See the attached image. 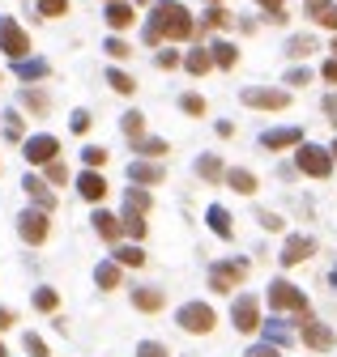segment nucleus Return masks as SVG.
Wrapping results in <instances>:
<instances>
[{
	"mask_svg": "<svg viewBox=\"0 0 337 357\" xmlns=\"http://www.w3.org/2000/svg\"><path fill=\"white\" fill-rule=\"evenodd\" d=\"M192 30H197V26H192V17L180 0H158L150 21H146V43L154 47L162 39H192Z\"/></svg>",
	"mask_w": 337,
	"mask_h": 357,
	"instance_id": "f257e3e1",
	"label": "nucleus"
},
{
	"mask_svg": "<svg viewBox=\"0 0 337 357\" xmlns=\"http://www.w3.org/2000/svg\"><path fill=\"white\" fill-rule=\"evenodd\" d=\"M175 323H180L184 332H197V336H205V332H213L218 315H213V306H205V302H184L180 315H175Z\"/></svg>",
	"mask_w": 337,
	"mask_h": 357,
	"instance_id": "f03ea898",
	"label": "nucleus"
},
{
	"mask_svg": "<svg viewBox=\"0 0 337 357\" xmlns=\"http://www.w3.org/2000/svg\"><path fill=\"white\" fill-rule=\"evenodd\" d=\"M17 234L26 238L30 247H39L47 234H52V213H47V209H39V204H35V209H26V213L17 217Z\"/></svg>",
	"mask_w": 337,
	"mask_h": 357,
	"instance_id": "7ed1b4c3",
	"label": "nucleus"
},
{
	"mask_svg": "<svg viewBox=\"0 0 337 357\" xmlns=\"http://www.w3.org/2000/svg\"><path fill=\"white\" fill-rule=\"evenodd\" d=\"M295 166H299L303 174H311V178H329V170H333V153L320 149V145H299Z\"/></svg>",
	"mask_w": 337,
	"mask_h": 357,
	"instance_id": "20e7f679",
	"label": "nucleus"
},
{
	"mask_svg": "<svg viewBox=\"0 0 337 357\" xmlns=\"http://www.w3.org/2000/svg\"><path fill=\"white\" fill-rule=\"evenodd\" d=\"M269 302H273V311L307 315V294L299 285H291V280H273V285H269Z\"/></svg>",
	"mask_w": 337,
	"mask_h": 357,
	"instance_id": "39448f33",
	"label": "nucleus"
},
{
	"mask_svg": "<svg viewBox=\"0 0 337 357\" xmlns=\"http://www.w3.org/2000/svg\"><path fill=\"white\" fill-rule=\"evenodd\" d=\"M244 276H248V260H227V264H213V268H209V289L231 294Z\"/></svg>",
	"mask_w": 337,
	"mask_h": 357,
	"instance_id": "423d86ee",
	"label": "nucleus"
},
{
	"mask_svg": "<svg viewBox=\"0 0 337 357\" xmlns=\"http://www.w3.org/2000/svg\"><path fill=\"white\" fill-rule=\"evenodd\" d=\"M0 51H9L13 60L30 56V34L21 30V26H17L13 17H0Z\"/></svg>",
	"mask_w": 337,
	"mask_h": 357,
	"instance_id": "0eeeda50",
	"label": "nucleus"
},
{
	"mask_svg": "<svg viewBox=\"0 0 337 357\" xmlns=\"http://www.w3.org/2000/svg\"><path fill=\"white\" fill-rule=\"evenodd\" d=\"M21 153H26V162H30V166H47V162H56L60 141H56L52 132H39V136H26Z\"/></svg>",
	"mask_w": 337,
	"mask_h": 357,
	"instance_id": "6e6552de",
	"label": "nucleus"
},
{
	"mask_svg": "<svg viewBox=\"0 0 337 357\" xmlns=\"http://www.w3.org/2000/svg\"><path fill=\"white\" fill-rule=\"evenodd\" d=\"M239 98H244V107H260V111L291 107V94H286V90H260V85H252V90H244Z\"/></svg>",
	"mask_w": 337,
	"mask_h": 357,
	"instance_id": "1a4fd4ad",
	"label": "nucleus"
},
{
	"mask_svg": "<svg viewBox=\"0 0 337 357\" xmlns=\"http://www.w3.org/2000/svg\"><path fill=\"white\" fill-rule=\"evenodd\" d=\"M231 319H235V327H239V332H256V327H260V306H256V298H252V294L235 298Z\"/></svg>",
	"mask_w": 337,
	"mask_h": 357,
	"instance_id": "9d476101",
	"label": "nucleus"
},
{
	"mask_svg": "<svg viewBox=\"0 0 337 357\" xmlns=\"http://www.w3.org/2000/svg\"><path fill=\"white\" fill-rule=\"evenodd\" d=\"M303 345L316 349V353H329V349L337 345V336H333V327H325V323H316V319H303Z\"/></svg>",
	"mask_w": 337,
	"mask_h": 357,
	"instance_id": "9b49d317",
	"label": "nucleus"
},
{
	"mask_svg": "<svg viewBox=\"0 0 337 357\" xmlns=\"http://www.w3.org/2000/svg\"><path fill=\"white\" fill-rule=\"evenodd\" d=\"M307 255H316V243H311L307 234H295V238H286V247H282L278 260H282L286 268H291V264H303Z\"/></svg>",
	"mask_w": 337,
	"mask_h": 357,
	"instance_id": "f8f14e48",
	"label": "nucleus"
},
{
	"mask_svg": "<svg viewBox=\"0 0 337 357\" xmlns=\"http://www.w3.org/2000/svg\"><path fill=\"white\" fill-rule=\"evenodd\" d=\"M77 192H81V200L99 204V200L107 196V178H103L99 170H81V178H77Z\"/></svg>",
	"mask_w": 337,
	"mask_h": 357,
	"instance_id": "ddd939ff",
	"label": "nucleus"
},
{
	"mask_svg": "<svg viewBox=\"0 0 337 357\" xmlns=\"http://www.w3.org/2000/svg\"><path fill=\"white\" fill-rule=\"evenodd\" d=\"M21 187H26V196L39 204V209H47V213L56 209V196H52V187H47L39 174H26V178H21Z\"/></svg>",
	"mask_w": 337,
	"mask_h": 357,
	"instance_id": "4468645a",
	"label": "nucleus"
},
{
	"mask_svg": "<svg viewBox=\"0 0 337 357\" xmlns=\"http://www.w3.org/2000/svg\"><path fill=\"white\" fill-rule=\"evenodd\" d=\"M264 149H291V145H303V132L299 127H269V132L260 136Z\"/></svg>",
	"mask_w": 337,
	"mask_h": 357,
	"instance_id": "2eb2a0df",
	"label": "nucleus"
},
{
	"mask_svg": "<svg viewBox=\"0 0 337 357\" xmlns=\"http://www.w3.org/2000/svg\"><path fill=\"white\" fill-rule=\"evenodd\" d=\"M13 72H17V81H39V76L52 72V64L35 60V56H21V60H13Z\"/></svg>",
	"mask_w": 337,
	"mask_h": 357,
	"instance_id": "dca6fc26",
	"label": "nucleus"
},
{
	"mask_svg": "<svg viewBox=\"0 0 337 357\" xmlns=\"http://www.w3.org/2000/svg\"><path fill=\"white\" fill-rule=\"evenodd\" d=\"M128 178H133V183L154 187V183H162V178H166V170H162L158 162H133V166H128Z\"/></svg>",
	"mask_w": 337,
	"mask_h": 357,
	"instance_id": "f3484780",
	"label": "nucleus"
},
{
	"mask_svg": "<svg viewBox=\"0 0 337 357\" xmlns=\"http://www.w3.org/2000/svg\"><path fill=\"white\" fill-rule=\"evenodd\" d=\"M107 26H111V30H128V26H133V5H124V0H107Z\"/></svg>",
	"mask_w": 337,
	"mask_h": 357,
	"instance_id": "a211bd4d",
	"label": "nucleus"
},
{
	"mask_svg": "<svg viewBox=\"0 0 337 357\" xmlns=\"http://www.w3.org/2000/svg\"><path fill=\"white\" fill-rule=\"evenodd\" d=\"M150 204H154V196H150L146 187H128V192H124V213H141V217H146Z\"/></svg>",
	"mask_w": 337,
	"mask_h": 357,
	"instance_id": "6ab92c4d",
	"label": "nucleus"
},
{
	"mask_svg": "<svg viewBox=\"0 0 337 357\" xmlns=\"http://www.w3.org/2000/svg\"><path fill=\"white\" fill-rule=\"evenodd\" d=\"M162 289H150V285H141V289H133V306L137 311H162Z\"/></svg>",
	"mask_w": 337,
	"mask_h": 357,
	"instance_id": "aec40b11",
	"label": "nucleus"
},
{
	"mask_svg": "<svg viewBox=\"0 0 337 357\" xmlns=\"http://www.w3.org/2000/svg\"><path fill=\"white\" fill-rule=\"evenodd\" d=\"M209 229H213V234H218V238H231L235 234V229H231V213L222 209V204H209Z\"/></svg>",
	"mask_w": 337,
	"mask_h": 357,
	"instance_id": "412c9836",
	"label": "nucleus"
},
{
	"mask_svg": "<svg viewBox=\"0 0 337 357\" xmlns=\"http://www.w3.org/2000/svg\"><path fill=\"white\" fill-rule=\"evenodd\" d=\"M94 229H99L103 238H111V243H115V238H119V229H124V221H119V217H111V213H103V209H99V213H94Z\"/></svg>",
	"mask_w": 337,
	"mask_h": 357,
	"instance_id": "4be33fe9",
	"label": "nucleus"
},
{
	"mask_svg": "<svg viewBox=\"0 0 337 357\" xmlns=\"http://www.w3.org/2000/svg\"><path fill=\"white\" fill-rule=\"evenodd\" d=\"M227 183H231L239 196H252V192H256V174H252V170H227Z\"/></svg>",
	"mask_w": 337,
	"mask_h": 357,
	"instance_id": "5701e85b",
	"label": "nucleus"
},
{
	"mask_svg": "<svg viewBox=\"0 0 337 357\" xmlns=\"http://www.w3.org/2000/svg\"><path fill=\"white\" fill-rule=\"evenodd\" d=\"M17 102H21V107H30V111H47V107H52V98H47L43 90H35V85L21 90V94H17Z\"/></svg>",
	"mask_w": 337,
	"mask_h": 357,
	"instance_id": "b1692460",
	"label": "nucleus"
},
{
	"mask_svg": "<svg viewBox=\"0 0 337 357\" xmlns=\"http://www.w3.org/2000/svg\"><path fill=\"white\" fill-rule=\"evenodd\" d=\"M197 174H201V178H209V183H213V178H222L227 170H222V162L213 158V153H201V158H197Z\"/></svg>",
	"mask_w": 337,
	"mask_h": 357,
	"instance_id": "393cba45",
	"label": "nucleus"
},
{
	"mask_svg": "<svg viewBox=\"0 0 337 357\" xmlns=\"http://www.w3.org/2000/svg\"><path fill=\"white\" fill-rule=\"evenodd\" d=\"M94 280H99V289H119V264H99Z\"/></svg>",
	"mask_w": 337,
	"mask_h": 357,
	"instance_id": "a878e982",
	"label": "nucleus"
},
{
	"mask_svg": "<svg viewBox=\"0 0 337 357\" xmlns=\"http://www.w3.org/2000/svg\"><path fill=\"white\" fill-rule=\"evenodd\" d=\"M209 56H213V64H218V68H235L239 51H235L231 43H213V47H209Z\"/></svg>",
	"mask_w": 337,
	"mask_h": 357,
	"instance_id": "bb28decb",
	"label": "nucleus"
},
{
	"mask_svg": "<svg viewBox=\"0 0 337 357\" xmlns=\"http://www.w3.org/2000/svg\"><path fill=\"white\" fill-rule=\"evenodd\" d=\"M307 17L320 21V26H329V30H337V5H329V0H325V5H316V9H307Z\"/></svg>",
	"mask_w": 337,
	"mask_h": 357,
	"instance_id": "cd10ccee",
	"label": "nucleus"
},
{
	"mask_svg": "<svg viewBox=\"0 0 337 357\" xmlns=\"http://www.w3.org/2000/svg\"><path fill=\"white\" fill-rule=\"evenodd\" d=\"M115 264H124V268H141V264H146V251H141V247H119V251H115Z\"/></svg>",
	"mask_w": 337,
	"mask_h": 357,
	"instance_id": "c85d7f7f",
	"label": "nucleus"
},
{
	"mask_svg": "<svg viewBox=\"0 0 337 357\" xmlns=\"http://www.w3.org/2000/svg\"><path fill=\"white\" fill-rule=\"evenodd\" d=\"M264 340H269V345H291V327H286L282 319L264 323Z\"/></svg>",
	"mask_w": 337,
	"mask_h": 357,
	"instance_id": "c756f323",
	"label": "nucleus"
},
{
	"mask_svg": "<svg viewBox=\"0 0 337 357\" xmlns=\"http://www.w3.org/2000/svg\"><path fill=\"white\" fill-rule=\"evenodd\" d=\"M133 149H137V153H146V158H158V153H166V141H158V136H137V141H133Z\"/></svg>",
	"mask_w": 337,
	"mask_h": 357,
	"instance_id": "7c9ffc66",
	"label": "nucleus"
},
{
	"mask_svg": "<svg viewBox=\"0 0 337 357\" xmlns=\"http://www.w3.org/2000/svg\"><path fill=\"white\" fill-rule=\"evenodd\" d=\"M107 85H111L115 94H133V90H137V81H133L128 72H119V68H111V72H107Z\"/></svg>",
	"mask_w": 337,
	"mask_h": 357,
	"instance_id": "2f4dec72",
	"label": "nucleus"
},
{
	"mask_svg": "<svg viewBox=\"0 0 337 357\" xmlns=\"http://www.w3.org/2000/svg\"><path fill=\"white\" fill-rule=\"evenodd\" d=\"M119 221H124V234L128 238H146V217H141V213H124Z\"/></svg>",
	"mask_w": 337,
	"mask_h": 357,
	"instance_id": "473e14b6",
	"label": "nucleus"
},
{
	"mask_svg": "<svg viewBox=\"0 0 337 357\" xmlns=\"http://www.w3.org/2000/svg\"><path fill=\"white\" fill-rule=\"evenodd\" d=\"M286 51H291V56H311V51H316V39H311V34H295L291 43H286Z\"/></svg>",
	"mask_w": 337,
	"mask_h": 357,
	"instance_id": "72a5a7b5",
	"label": "nucleus"
},
{
	"mask_svg": "<svg viewBox=\"0 0 337 357\" xmlns=\"http://www.w3.org/2000/svg\"><path fill=\"white\" fill-rule=\"evenodd\" d=\"M209 64H213V56H209V47H201V51H192V56H188V72H209Z\"/></svg>",
	"mask_w": 337,
	"mask_h": 357,
	"instance_id": "f704fd0d",
	"label": "nucleus"
},
{
	"mask_svg": "<svg viewBox=\"0 0 337 357\" xmlns=\"http://www.w3.org/2000/svg\"><path fill=\"white\" fill-rule=\"evenodd\" d=\"M35 5H39V13H43L47 21H52V17H64V13H68V0H35Z\"/></svg>",
	"mask_w": 337,
	"mask_h": 357,
	"instance_id": "c9c22d12",
	"label": "nucleus"
},
{
	"mask_svg": "<svg viewBox=\"0 0 337 357\" xmlns=\"http://www.w3.org/2000/svg\"><path fill=\"white\" fill-rule=\"evenodd\" d=\"M205 26H209V30H222V26H231V13H227L222 5H209V13H205Z\"/></svg>",
	"mask_w": 337,
	"mask_h": 357,
	"instance_id": "e433bc0d",
	"label": "nucleus"
},
{
	"mask_svg": "<svg viewBox=\"0 0 337 357\" xmlns=\"http://www.w3.org/2000/svg\"><path fill=\"white\" fill-rule=\"evenodd\" d=\"M81 162H86L90 170H99V166L107 162V149H99V145H86V149H81Z\"/></svg>",
	"mask_w": 337,
	"mask_h": 357,
	"instance_id": "4c0bfd02",
	"label": "nucleus"
},
{
	"mask_svg": "<svg viewBox=\"0 0 337 357\" xmlns=\"http://www.w3.org/2000/svg\"><path fill=\"white\" fill-rule=\"evenodd\" d=\"M21 349H26L30 357H52V353H47V345H43V336H35V332L21 336Z\"/></svg>",
	"mask_w": 337,
	"mask_h": 357,
	"instance_id": "58836bf2",
	"label": "nucleus"
},
{
	"mask_svg": "<svg viewBox=\"0 0 337 357\" xmlns=\"http://www.w3.org/2000/svg\"><path fill=\"white\" fill-rule=\"evenodd\" d=\"M35 306H39V311H56V306H60V294H56V289H35Z\"/></svg>",
	"mask_w": 337,
	"mask_h": 357,
	"instance_id": "ea45409f",
	"label": "nucleus"
},
{
	"mask_svg": "<svg viewBox=\"0 0 337 357\" xmlns=\"http://www.w3.org/2000/svg\"><path fill=\"white\" fill-rule=\"evenodd\" d=\"M119 123H124V132L137 141V136H141V127H146V115H141V111H128V115L119 119Z\"/></svg>",
	"mask_w": 337,
	"mask_h": 357,
	"instance_id": "a19ab883",
	"label": "nucleus"
},
{
	"mask_svg": "<svg viewBox=\"0 0 337 357\" xmlns=\"http://www.w3.org/2000/svg\"><path fill=\"white\" fill-rule=\"evenodd\" d=\"M180 107H184L188 115H205V98H201V94H184Z\"/></svg>",
	"mask_w": 337,
	"mask_h": 357,
	"instance_id": "79ce46f5",
	"label": "nucleus"
},
{
	"mask_svg": "<svg viewBox=\"0 0 337 357\" xmlns=\"http://www.w3.org/2000/svg\"><path fill=\"white\" fill-rule=\"evenodd\" d=\"M137 357H166V349H162L158 340H141V345H137Z\"/></svg>",
	"mask_w": 337,
	"mask_h": 357,
	"instance_id": "37998d69",
	"label": "nucleus"
},
{
	"mask_svg": "<svg viewBox=\"0 0 337 357\" xmlns=\"http://www.w3.org/2000/svg\"><path fill=\"white\" fill-rule=\"evenodd\" d=\"M256 5H260L264 13H269L273 21H282V13H286V5H282V0H256Z\"/></svg>",
	"mask_w": 337,
	"mask_h": 357,
	"instance_id": "c03bdc74",
	"label": "nucleus"
},
{
	"mask_svg": "<svg viewBox=\"0 0 337 357\" xmlns=\"http://www.w3.org/2000/svg\"><path fill=\"white\" fill-rule=\"evenodd\" d=\"M107 51H111V56H115V60H124V56H133V51H128V43H124V39H107Z\"/></svg>",
	"mask_w": 337,
	"mask_h": 357,
	"instance_id": "a18cd8bd",
	"label": "nucleus"
},
{
	"mask_svg": "<svg viewBox=\"0 0 337 357\" xmlns=\"http://www.w3.org/2000/svg\"><path fill=\"white\" fill-rule=\"evenodd\" d=\"M64 178H68V170L60 162H47V183H64Z\"/></svg>",
	"mask_w": 337,
	"mask_h": 357,
	"instance_id": "49530a36",
	"label": "nucleus"
},
{
	"mask_svg": "<svg viewBox=\"0 0 337 357\" xmlns=\"http://www.w3.org/2000/svg\"><path fill=\"white\" fill-rule=\"evenodd\" d=\"M68 123H73V132H86L94 119H90V111H73V119H68Z\"/></svg>",
	"mask_w": 337,
	"mask_h": 357,
	"instance_id": "de8ad7c7",
	"label": "nucleus"
},
{
	"mask_svg": "<svg viewBox=\"0 0 337 357\" xmlns=\"http://www.w3.org/2000/svg\"><path fill=\"white\" fill-rule=\"evenodd\" d=\"M311 81V72L307 68H295V72H286V85H307Z\"/></svg>",
	"mask_w": 337,
	"mask_h": 357,
	"instance_id": "09e8293b",
	"label": "nucleus"
},
{
	"mask_svg": "<svg viewBox=\"0 0 337 357\" xmlns=\"http://www.w3.org/2000/svg\"><path fill=\"white\" fill-rule=\"evenodd\" d=\"M248 357H278V349L273 345H256V349H248Z\"/></svg>",
	"mask_w": 337,
	"mask_h": 357,
	"instance_id": "8fccbe9b",
	"label": "nucleus"
},
{
	"mask_svg": "<svg viewBox=\"0 0 337 357\" xmlns=\"http://www.w3.org/2000/svg\"><path fill=\"white\" fill-rule=\"evenodd\" d=\"M175 64H180L175 51H162V56H158V68H175Z\"/></svg>",
	"mask_w": 337,
	"mask_h": 357,
	"instance_id": "3c124183",
	"label": "nucleus"
},
{
	"mask_svg": "<svg viewBox=\"0 0 337 357\" xmlns=\"http://www.w3.org/2000/svg\"><path fill=\"white\" fill-rule=\"evenodd\" d=\"M260 225H264V229H282V217H273V213H260Z\"/></svg>",
	"mask_w": 337,
	"mask_h": 357,
	"instance_id": "603ef678",
	"label": "nucleus"
},
{
	"mask_svg": "<svg viewBox=\"0 0 337 357\" xmlns=\"http://www.w3.org/2000/svg\"><path fill=\"white\" fill-rule=\"evenodd\" d=\"M17 319H13V311H9V306H0V332H5V327H13Z\"/></svg>",
	"mask_w": 337,
	"mask_h": 357,
	"instance_id": "864d4df0",
	"label": "nucleus"
},
{
	"mask_svg": "<svg viewBox=\"0 0 337 357\" xmlns=\"http://www.w3.org/2000/svg\"><path fill=\"white\" fill-rule=\"evenodd\" d=\"M325 115H333V119H337V94H329V98H325Z\"/></svg>",
	"mask_w": 337,
	"mask_h": 357,
	"instance_id": "5fc2aeb1",
	"label": "nucleus"
},
{
	"mask_svg": "<svg viewBox=\"0 0 337 357\" xmlns=\"http://www.w3.org/2000/svg\"><path fill=\"white\" fill-rule=\"evenodd\" d=\"M325 81H337V60H329V64H325Z\"/></svg>",
	"mask_w": 337,
	"mask_h": 357,
	"instance_id": "6e6d98bb",
	"label": "nucleus"
},
{
	"mask_svg": "<svg viewBox=\"0 0 337 357\" xmlns=\"http://www.w3.org/2000/svg\"><path fill=\"white\" fill-rule=\"evenodd\" d=\"M303 5H307V9H316V5H325V0H303Z\"/></svg>",
	"mask_w": 337,
	"mask_h": 357,
	"instance_id": "4d7b16f0",
	"label": "nucleus"
},
{
	"mask_svg": "<svg viewBox=\"0 0 337 357\" xmlns=\"http://www.w3.org/2000/svg\"><path fill=\"white\" fill-rule=\"evenodd\" d=\"M0 357H9V353H5V345H0Z\"/></svg>",
	"mask_w": 337,
	"mask_h": 357,
	"instance_id": "13d9d810",
	"label": "nucleus"
},
{
	"mask_svg": "<svg viewBox=\"0 0 337 357\" xmlns=\"http://www.w3.org/2000/svg\"><path fill=\"white\" fill-rule=\"evenodd\" d=\"M333 285H337V268H333Z\"/></svg>",
	"mask_w": 337,
	"mask_h": 357,
	"instance_id": "bf43d9fd",
	"label": "nucleus"
},
{
	"mask_svg": "<svg viewBox=\"0 0 337 357\" xmlns=\"http://www.w3.org/2000/svg\"><path fill=\"white\" fill-rule=\"evenodd\" d=\"M329 153H337V141H333V149H329Z\"/></svg>",
	"mask_w": 337,
	"mask_h": 357,
	"instance_id": "052dcab7",
	"label": "nucleus"
},
{
	"mask_svg": "<svg viewBox=\"0 0 337 357\" xmlns=\"http://www.w3.org/2000/svg\"><path fill=\"white\" fill-rule=\"evenodd\" d=\"M205 5H218V0H205Z\"/></svg>",
	"mask_w": 337,
	"mask_h": 357,
	"instance_id": "680f3d73",
	"label": "nucleus"
},
{
	"mask_svg": "<svg viewBox=\"0 0 337 357\" xmlns=\"http://www.w3.org/2000/svg\"><path fill=\"white\" fill-rule=\"evenodd\" d=\"M333 51H337V39H333Z\"/></svg>",
	"mask_w": 337,
	"mask_h": 357,
	"instance_id": "e2e57ef3",
	"label": "nucleus"
}]
</instances>
